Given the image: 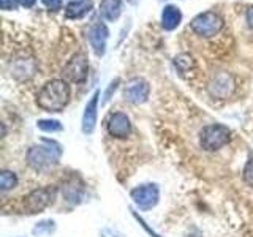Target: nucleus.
<instances>
[{
	"instance_id": "1",
	"label": "nucleus",
	"mask_w": 253,
	"mask_h": 237,
	"mask_svg": "<svg viewBox=\"0 0 253 237\" xmlns=\"http://www.w3.org/2000/svg\"><path fill=\"white\" fill-rule=\"evenodd\" d=\"M71 97V89L63 79H52L46 82L38 92L37 105L46 113H60L68 105Z\"/></svg>"
},
{
	"instance_id": "2",
	"label": "nucleus",
	"mask_w": 253,
	"mask_h": 237,
	"mask_svg": "<svg viewBox=\"0 0 253 237\" xmlns=\"http://www.w3.org/2000/svg\"><path fill=\"white\" fill-rule=\"evenodd\" d=\"M60 155H62V146L59 142L43 138L42 144L32 146L27 150V163L32 169L43 172L54 168L59 163Z\"/></svg>"
},
{
	"instance_id": "3",
	"label": "nucleus",
	"mask_w": 253,
	"mask_h": 237,
	"mask_svg": "<svg viewBox=\"0 0 253 237\" xmlns=\"http://www.w3.org/2000/svg\"><path fill=\"white\" fill-rule=\"evenodd\" d=\"M231 141V130L221 123L204 126L200 133V144L204 150H218Z\"/></svg>"
},
{
	"instance_id": "4",
	"label": "nucleus",
	"mask_w": 253,
	"mask_h": 237,
	"mask_svg": "<svg viewBox=\"0 0 253 237\" xmlns=\"http://www.w3.org/2000/svg\"><path fill=\"white\" fill-rule=\"evenodd\" d=\"M55 196H57V188L51 185L32 190V192L24 198V210H26V213H30V215L43 212L46 207H49L54 202Z\"/></svg>"
},
{
	"instance_id": "5",
	"label": "nucleus",
	"mask_w": 253,
	"mask_h": 237,
	"mask_svg": "<svg viewBox=\"0 0 253 237\" xmlns=\"http://www.w3.org/2000/svg\"><path fill=\"white\" fill-rule=\"evenodd\" d=\"M223 26H225L223 19L213 11H206V13L198 14L193 18V21L190 22L192 30L196 35H200L203 38H211V37L218 35L221 29H223Z\"/></svg>"
},
{
	"instance_id": "6",
	"label": "nucleus",
	"mask_w": 253,
	"mask_h": 237,
	"mask_svg": "<svg viewBox=\"0 0 253 237\" xmlns=\"http://www.w3.org/2000/svg\"><path fill=\"white\" fill-rule=\"evenodd\" d=\"M130 196H131L133 202L136 204L139 209L150 210L158 204V199H160V188H158L155 184L138 185L130 192Z\"/></svg>"
},
{
	"instance_id": "7",
	"label": "nucleus",
	"mask_w": 253,
	"mask_h": 237,
	"mask_svg": "<svg viewBox=\"0 0 253 237\" xmlns=\"http://www.w3.org/2000/svg\"><path fill=\"white\" fill-rule=\"evenodd\" d=\"M150 93V85L146 79L142 78H133L125 85L124 97L126 101L133 103V105H142L146 103Z\"/></svg>"
},
{
	"instance_id": "8",
	"label": "nucleus",
	"mask_w": 253,
	"mask_h": 237,
	"mask_svg": "<svg viewBox=\"0 0 253 237\" xmlns=\"http://www.w3.org/2000/svg\"><path fill=\"white\" fill-rule=\"evenodd\" d=\"M65 76L71 82H83L85 81L87 73H89V60L84 54H76L65 67Z\"/></svg>"
},
{
	"instance_id": "9",
	"label": "nucleus",
	"mask_w": 253,
	"mask_h": 237,
	"mask_svg": "<svg viewBox=\"0 0 253 237\" xmlns=\"http://www.w3.org/2000/svg\"><path fill=\"white\" fill-rule=\"evenodd\" d=\"M108 133L111 136L119 138V139L128 138L131 133V123H130L128 116L125 113L111 114V117L108 118Z\"/></svg>"
},
{
	"instance_id": "10",
	"label": "nucleus",
	"mask_w": 253,
	"mask_h": 237,
	"mask_svg": "<svg viewBox=\"0 0 253 237\" xmlns=\"http://www.w3.org/2000/svg\"><path fill=\"white\" fill-rule=\"evenodd\" d=\"M108 27L103 22H97L89 29V34H87V38H89L92 49L95 51V54L101 57L106 52V41H108Z\"/></svg>"
},
{
	"instance_id": "11",
	"label": "nucleus",
	"mask_w": 253,
	"mask_h": 237,
	"mask_svg": "<svg viewBox=\"0 0 253 237\" xmlns=\"http://www.w3.org/2000/svg\"><path fill=\"white\" fill-rule=\"evenodd\" d=\"M234 90V79L228 73H220L209 84V92L215 98H228Z\"/></svg>"
},
{
	"instance_id": "12",
	"label": "nucleus",
	"mask_w": 253,
	"mask_h": 237,
	"mask_svg": "<svg viewBox=\"0 0 253 237\" xmlns=\"http://www.w3.org/2000/svg\"><path fill=\"white\" fill-rule=\"evenodd\" d=\"M98 98H100V90H95L90 100L87 101L84 114H83V133L84 134H92L97 126V111H98Z\"/></svg>"
},
{
	"instance_id": "13",
	"label": "nucleus",
	"mask_w": 253,
	"mask_h": 237,
	"mask_svg": "<svg viewBox=\"0 0 253 237\" xmlns=\"http://www.w3.org/2000/svg\"><path fill=\"white\" fill-rule=\"evenodd\" d=\"M92 6H93L92 0H73V2H70L67 5L65 16L68 19H79L87 13H90Z\"/></svg>"
},
{
	"instance_id": "14",
	"label": "nucleus",
	"mask_w": 253,
	"mask_h": 237,
	"mask_svg": "<svg viewBox=\"0 0 253 237\" xmlns=\"http://www.w3.org/2000/svg\"><path fill=\"white\" fill-rule=\"evenodd\" d=\"M121 13H122V0H101L100 14L106 21H111V22L117 21Z\"/></svg>"
},
{
	"instance_id": "15",
	"label": "nucleus",
	"mask_w": 253,
	"mask_h": 237,
	"mask_svg": "<svg viewBox=\"0 0 253 237\" xmlns=\"http://www.w3.org/2000/svg\"><path fill=\"white\" fill-rule=\"evenodd\" d=\"M182 21V13L177 6L168 5L165 6V10L162 13V26L165 30H174Z\"/></svg>"
},
{
	"instance_id": "16",
	"label": "nucleus",
	"mask_w": 253,
	"mask_h": 237,
	"mask_svg": "<svg viewBox=\"0 0 253 237\" xmlns=\"http://www.w3.org/2000/svg\"><path fill=\"white\" fill-rule=\"evenodd\" d=\"M174 67H176L177 73L180 76H185L187 73H192L195 70V60L192 55L188 54H180L174 59Z\"/></svg>"
},
{
	"instance_id": "17",
	"label": "nucleus",
	"mask_w": 253,
	"mask_h": 237,
	"mask_svg": "<svg viewBox=\"0 0 253 237\" xmlns=\"http://www.w3.org/2000/svg\"><path fill=\"white\" fill-rule=\"evenodd\" d=\"M63 195H65V199L71 204H79L83 199V193H84V190L83 187H78L76 185V180L73 182H70V184L65 185V188H63Z\"/></svg>"
},
{
	"instance_id": "18",
	"label": "nucleus",
	"mask_w": 253,
	"mask_h": 237,
	"mask_svg": "<svg viewBox=\"0 0 253 237\" xmlns=\"http://www.w3.org/2000/svg\"><path fill=\"white\" fill-rule=\"evenodd\" d=\"M16 185H18V177H16L14 172L11 171L0 172V192L6 193V192H10V190H13Z\"/></svg>"
},
{
	"instance_id": "19",
	"label": "nucleus",
	"mask_w": 253,
	"mask_h": 237,
	"mask_svg": "<svg viewBox=\"0 0 253 237\" xmlns=\"http://www.w3.org/2000/svg\"><path fill=\"white\" fill-rule=\"evenodd\" d=\"M55 231V221L54 220H42L40 223H37V226L34 228V236H49Z\"/></svg>"
},
{
	"instance_id": "20",
	"label": "nucleus",
	"mask_w": 253,
	"mask_h": 237,
	"mask_svg": "<svg viewBox=\"0 0 253 237\" xmlns=\"http://www.w3.org/2000/svg\"><path fill=\"white\" fill-rule=\"evenodd\" d=\"M37 126L44 133H57L63 130L62 123L59 120H54V118H42L37 122Z\"/></svg>"
},
{
	"instance_id": "21",
	"label": "nucleus",
	"mask_w": 253,
	"mask_h": 237,
	"mask_svg": "<svg viewBox=\"0 0 253 237\" xmlns=\"http://www.w3.org/2000/svg\"><path fill=\"white\" fill-rule=\"evenodd\" d=\"M242 177H244V182L247 185L253 187V152L249 155V160L245 163V168H244V172H242Z\"/></svg>"
},
{
	"instance_id": "22",
	"label": "nucleus",
	"mask_w": 253,
	"mask_h": 237,
	"mask_svg": "<svg viewBox=\"0 0 253 237\" xmlns=\"http://www.w3.org/2000/svg\"><path fill=\"white\" fill-rule=\"evenodd\" d=\"M43 3L52 11H59L62 10V0H43Z\"/></svg>"
},
{
	"instance_id": "23",
	"label": "nucleus",
	"mask_w": 253,
	"mask_h": 237,
	"mask_svg": "<svg viewBox=\"0 0 253 237\" xmlns=\"http://www.w3.org/2000/svg\"><path fill=\"white\" fill-rule=\"evenodd\" d=\"M0 6H2V10H14L16 0H0Z\"/></svg>"
},
{
	"instance_id": "24",
	"label": "nucleus",
	"mask_w": 253,
	"mask_h": 237,
	"mask_svg": "<svg viewBox=\"0 0 253 237\" xmlns=\"http://www.w3.org/2000/svg\"><path fill=\"white\" fill-rule=\"evenodd\" d=\"M133 215H134V217H136V220L139 221V223H141V226H142V228H146V229H147V233H149L150 236H152V237H160V236H158L157 233H154V231H152V229H150V228H147V225H146V221H144V220H142L141 217H138V215H136V213H133Z\"/></svg>"
},
{
	"instance_id": "25",
	"label": "nucleus",
	"mask_w": 253,
	"mask_h": 237,
	"mask_svg": "<svg viewBox=\"0 0 253 237\" xmlns=\"http://www.w3.org/2000/svg\"><path fill=\"white\" fill-rule=\"evenodd\" d=\"M245 19H247L249 27L253 30V6H250L249 10H247V14H245Z\"/></svg>"
},
{
	"instance_id": "26",
	"label": "nucleus",
	"mask_w": 253,
	"mask_h": 237,
	"mask_svg": "<svg viewBox=\"0 0 253 237\" xmlns=\"http://www.w3.org/2000/svg\"><path fill=\"white\" fill-rule=\"evenodd\" d=\"M18 2H19L22 6H26V8H32V6L35 5L37 0H18Z\"/></svg>"
}]
</instances>
